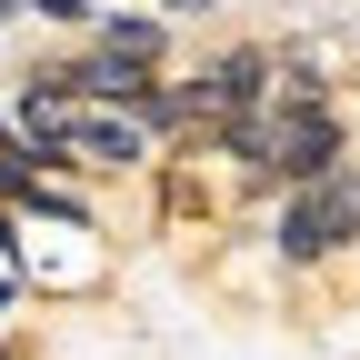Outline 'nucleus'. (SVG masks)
Returning <instances> with one entry per match:
<instances>
[{
	"mask_svg": "<svg viewBox=\"0 0 360 360\" xmlns=\"http://www.w3.org/2000/svg\"><path fill=\"white\" fill-rule=\"evenodd\" d=\"M281 260L290 270H321L340 250H360V160H340L330 180H300V191H281Z\"/></svg>",
	"mask_w": 360,
	"mask_h": 360,
	"instance_id": "obj_1",
	"label": "nucleus"
},
{
	"mask_svg": "<svg viewBox=\"0 0 360 360\" xmlns=\"http://www.w3.org/2000/svg\"><path fill=\"white\" fill-rule=\"evenodd\" d=\"M270 130H281V191L330 180L350 160V110L340 101H270Z\"/></svg>",
	"mask_w": 360,
	"mask_h": 360,
	"instance_id": "obj_2",
	"label": "nucleus"
},
{
	"mask_svg": "<svg viewBox=\"0 0 360 360\" xmlns=\"http://www.w3.org/2000/svg\"><path fill=\"white\" fill-rule=\"evenodd\" d=\"M70 160H80V170H150L160 141H150V120H141V110H120V101H80Z\"/></svg>",
	"mask_w": 360,
	"mask_h": 360,
	"instance_id": "obj_3",
	"label": "nucleus"
},
{
	"mask_svg": "<svg viewBox=\"0 0 360 360\" xmlns=\"http://www.w3.org/2000/svg\"><path fill=\"white\" fill-rule=\"evenodd\" d=\"M170 30H180V20H160V11H90V30H80V40H101V51H120V60L170 70Z\"/></svg>",
	"mask_w": 360,
	"mask_h": 360,
	"instance_id": "obj_4",
	"label": "nucleus"
},
{
	"mask_svg": "<svg viewBox=\"0 0 360 360\" xmlns=\"http://www.w3.org/2000/svg\"><path fill=\"white\" fill-rule=\"evenodd\" d=\"M270 101H340V70L321 40H281L270 51Z\"/></svg>",
	"mask_w": 360,
	"mask_h": 360,
	"instance_id": "obj_5",
	"label": "nucleus"
},
{
	"mask_svg": "<svg viewBox=\"0 0 360 360\" xmlns=\"http://www.w3.org/2000/svg\"><path fill=\"white\" fill-rule=\"evenodd\" d=\"M101 0H20V20H51V30H90Z\"/></svg>",
	"mask_w": 360,
	"mask_h": 360,
	"instance_id": "obj_6",
	"label": "nucleus"
},
{
	"mask_svg": "<svg viewBox=\"0 0 360 360\" xmlns=\"http://www.w3.org/2000/svg\"><path fill=\"white\" fill-rule=\"evenodd\" d=\"M150 11H160V20H210L220 0H150Z\"/></svg>",
	"mask_w": 360,
	"mask_h": 360,
	"instance_id": "obj_7",
	"label": "nucleus"
},
{
	"mask_svg": "<svg viewBox=\"0 0 360 360\" xmlns=\"http://www.w3.org/2000/svg\"><path fill=\"white\" fill-rule=\"evenodd\" d=\"M0 150H20V130H11V101H0Z\"/></svg>",
	"mask_w": 360,
	"mask_h": 360,
	"instance_id": "obj_8",
	"label": "nucleus"
},
{
	"mask_svg": "<svg viewBox=\"0 0 360 360\" xmlns=\"http://www.w3.org/2000/svg\"><path fill=\"white\" fill-rule=\"evenodd\" d=\"M11 20H20V0H0V30H11Z\"/></svg>",
	"mask_w": 360,
	"mask_h": 360,
	"instance_id": "obj_9",
	"label": "nucleus"
},
{
	"mask_svg": "<svg viewBox=\"0 0 360 360\" xmlns=\"http://www.w3.org/2000/svg\"><path fill=\"white\" fill-rule=\"evenodd\" d=\"M0 360H11V340H0Z\"/></svg>",
	"mask_w": 360,
	"mask_h": 360,
	"instance_id": "obj_10",
	"label": "nucleus"
}]
</instances>
